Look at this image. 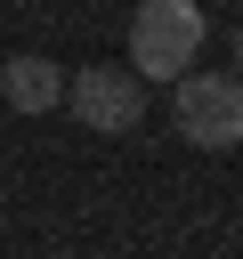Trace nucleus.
Here are the masks:
<instances>
[{
    "label": "nucleus",
    "mask_w": 243,
    "mask_h": 259,
    "mask_svg": "<svg viewBox=\"0 0 243 259\" xmlns=\"http://www.w3.org/2000/svg\"><path fill=\"white\" fill-rule=\"evenodd\" d=\"M65 105L81 113V130L130 138V130L146 121V81H138L130 65H73V73H65Z\"/></svg>",
    "instance_id": "3"
},
{
    "label": "nucleus",
    "mask_w": 243,
    "mask_h": 259,
    "mask_svg": "<svg viewBox=\"0 0 243 259\" xmlns=\"http://www.w3.org/2000/svg\"><path fill=\"white\" fill-rule=\"evenodd\" d=\"M211 40V16L194 0H146L130 16V73L138 81H178Z\"/></svg>",
    "instance_id": "1"
},
{
    "label": "nucleus",
    "mask_w": 243,
    "mask_h": 259,
    "mask_svg": "<svg viewBox=\"0 0 243 259\" xmlns=\"http://www.w3.org/2000/svg\"><path fill=\"white\" fill-rule=\"evenodd\" d=\"M0 97H8V113H57L65 105V65L40 57V49H24V57L0 65Z\"/></svg>",
    "instance_id": "4"
},
{
    "label": "nucleus",
    "mask_w": 243,
    "mask_h": 259,
    "mask_svg": "<svg viewBox=\"0 0 243 259\" xmlns=\"http://www.w3.org/2000/svg\"><path fill=\"white\" fill-rule=\"evenodd\" d=\"M235 73H243V24H235Z\"/></svg>",
    "instance_id": "5"
},
{
    "label": "nucleus",
    "mask_w": 243,
    "mask_h": 259,
    "mask_svg": "<svg viewBox=\"0 0 243 259\" xmlns=\"http://www.w3.org/2000/svg\"><path fill=\"white\" fill-rule=\"evenodd\" d=\"M178 138L202 146V154H227L243 146V73H178Z\"/></svg>",
    "instance_id": "2"
}]
</instances>
